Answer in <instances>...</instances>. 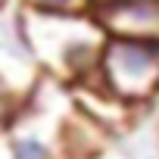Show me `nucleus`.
<instances>
[{
	"mask_svg": "<svg viewBox=\"0 0 159 159\" xmlns=\"http://www.w3.org/2000/svg\"><path fill=\"white\" fill-rule=\"evenodd\" d=\"M19 28L44 78H53L66 88H78L97 78L100 56L109 38L94 16L69 19L19 10Z\"/></svg>",
	"mask_w": 159,
	"mask_h": 159,
	"instance_id": "f257e3e1",
	"label": "nucleus"
},
{
	"mask_svg": "<svg viewBox=\"0 0 159 159\" xmlns=\"http://www.w3.org/2000/svg\"><path fill=\"white\" fill-rule=\"evenodd\" d=\"M72 112V91L53 78H44L38 91L7 119L13 159H66V131Z\"/></svg>",
	"mask_w": 159,
	"mask_h": 159,
	"instance_id": "f03ea898",
	"label": "nucleus"
},
{
	"mask_svg": "<svg viewBox=\"0 0 159 159\" xmlns=\"http://www.w3.org/2000/svg\"><path fill=\"white\" fill-rule=\"evenodd\" d=\"M97 81L128 106L150 103L159 94V44L109 38L100 56Z\"/></svg>",
	"mask_w": 159,
	"mask_h": 159,
	"instance_id": "7ed1b4c3",
	"label": "nucleus"
},
{
	"mask_svg": "<svg viewBox=\"0 0 159 159\" xmlns=\"http://www.w3.org/2000/svg\"><path fill=\"white\" fill-rule=\"evenodd\" d=\"M41 81L44 72L22 38L19 16L13 22H0V100L16 109L38 91Z\"/></svg>",
	"mask_w": 159,
	"mask_h": 159,
	"instance_id": "20e7f679",
	"label": "nucleus"
},
{
	"mask_svg": "<svg viewBox=\"0 0 159 159\" xmlns=\"http://www.w3.org/2000/svg\"><path fill=\"white\" fill-rule=\"evenodd\" d=\"M94 19L106 38L159 44V0H103Z\"/></svg>",
	"mask_w": 159,
	"mask_h": 159,
	"instance_id": "39448f33",
	"label": "nucleus"
},
{
	"mask_svg": "<svg viewBox=\"0 0 159 159\" xmlns=\"http://www.w3.org/2000/svg\"><path fill=\"white\" fill-rule=\"evenodd\" d=\"M22 10L38 16H94V0H22Z\"/></svg>",
	"mask_w": 159,
	"mask_h": 159,
	"instance_id": "423d86ee",
	"label": "nucleus"
},
{
	"mask_svg": "<svg viewBox=\"0 0 159 159\" xmlns=\"http://www.w3.org/2000/svg\"><path fill=\"white\" fill-rule=\"evenodd\" d=\"M0 159H13L10 137H7V122H0Z\"/></svg>",
	"mask_w": 159,
	"mask_h": 159,
	"instance_id": "0eeeda50",
	"label": "nucleus"
},
{
	"mask_svg": "<svg viewBox=\"0 0 159 159\" xmlns=\"http://www.w3.org/2000/svg\"><path fill=\"white\" fill-rule=\"evenodd\" d=\"M97 159H131V156H128V150H125V147H116V143H112V147H109V150H103Z\"/></svg>",
	"mask_w": 159,
	"mask_h": 159,
	"instance_id": "6e6552de",
	"label": "nucleus"
},
{
	"mask_svg": "<svg viewBox=\"0 0 159 159\" xmlns=\"http://www.w3.org/2000/svg\"><path fill=\"white\" fill-rule=\"evenodd\" d=\"M10 112H13V109H10L3 100H0V122H7V119H10Z\"/></svg>",
	"mask_w": 159,
	"mask_h": 159,
	"instance_id": "1a4fd4ad",
	"label": "nucleus"
}]
</instances>
